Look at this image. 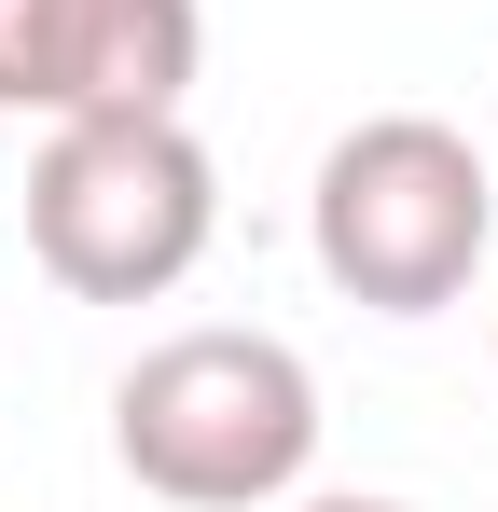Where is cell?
Segmentation results:
<instances>
[{"mask_svg":"<svg viewBox=\"0 0 498 512\" xmlns=\"http://www.w3.org/2000/svg\"><path fill=\"white\" fill-rule=\"evenodd\" d=\"M111 457L166 512H277L319 457V374L277 333H166L111 388Z\"/></svg>","mask_w":498,"mask_h":512,"instance_id":"1","label":"cell"},{"mask_svg":"<svg viewBox=\"0 0 498 512\" xmlns=\"http://www.w3.org/2000/svg\"><path fill=\"white\" fill-rule=\"evenodd\" d=\"M222 236V167L180 111H83L42 125L28 167V250L70 305H166Z\"/></svg>","mask_w":498,"mask_h":512,"instance_id":"2","label":"cell"},{"mask_svg":"<svg viewBox=\"0 0 498 512\" xmlns=\"http://www.w3.org/2000/svg\"><path fill=\"white\" fill-rule=\"evenodd\" d=\"M305 236H319V277L374 319H443L471 277H485L498 236V180L485 153L443 125V111H374L319 153V194H305Z\"/></svg>","mask_w":498,"mask_h":512,"instance_id":"3","label":"cell"},{"mask_svg":"<svg viewBox=\"0 0 498 512\" xmlns=\"http://www.w3.org/2000/svg\"><path fill=\"white\" fill-rule=\"evenodd\" d=\"M208 56L194 0H0V111H180Z\"/></svg>","mask_w":498,"mask_h":512,"instance_id":"4","label":"cell"},{"mask_svg":"<svg viewBox=\"0 0 498 512\" xmlns=\"http://www.w3.org/2000/svg\"><path fill=\"white\" fill-rule=\"evenodd\" d=\"M291 512H415V499H291Z\"/></svg>","mask_w":498,"mask_h":512,"instance_id":"5","label":"cell"}]
</instances>
